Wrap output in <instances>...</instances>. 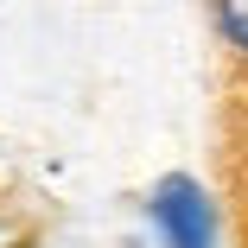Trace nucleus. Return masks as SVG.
I'll return each instance as SVG.
<instances>
[{"instance_id": "obj_1", "label": "nucleus", "mask_w": 248, "mask_h": 248, "mask_svg": "<svg viewBox=\"0 0 248 248\" xmlns=\"http://www.w3.org/2000/svg\"><path fill=\"white\" fill-rule=\"evenodd\" d=\"M153 229L166 235V248H217V204L204 197V185L172 172L153 191Z\"/></svg>"}, {"instance_id": "obj_2", "label": "nucleus", "mask_w": 248, "mask_h": 248, "mask_svg": "<svg viewBox=\"0 0 248 248\" xmlns=\"http://www.w3.org/2000/svg\"><path fill=\"white\" fill-rule=\"evenodd\" d=\"M210 13H217V38L229 45V58L248 64V0H210Z\"/></svg>"}]
</instances>
